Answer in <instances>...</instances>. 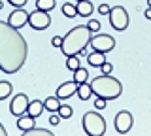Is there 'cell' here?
I'll return each instance as SVG.
<instances>
[{
  "mask_svg": "<svg viewBox=\"0 0 151 136\" xmlns=\"http://www.w3.org/2000/svg\"><path fill=\"white\" fill-rule=\"evenodd\" d=\"M51 45H53V47H60V45H63V38H60V36H53Z\"/></svg>",
  "mask_w": 151,
  "mask_h": 136,
  "instance_id": "cell-30",
  "label": "cell"
},
{
  "mask_svg": "<svg viewBox=\"0 0 151 136\" xmlns=\"http://www.w3.org/2000/svg\"><path fill=\"white\" fill-rule=\"evenodd\" d=\"M28 25H30V29H34V30H45V29H49V25H51V15H49V12H44V10H36L28 15Z\"/></svg>",
  "mask_w": 151,
  "mask_h": 136,
  "instance_id": "cell-6",
  "label": "cell"
},
{
  "mask_svg": "<svg viewBox=\"0 0 151 136\" xmlns=\"http://www.w3.org/2000/svg\"><path fill=\"white\" fill-rule=\"evenodd\" d=\"M28 57V44L19 29L0 21V68L4 74H17Z\"/></svg>",
  "mask_w": 151,
  "mask_h": 136,
  "instance_id": "cell-1",
  "label": "cell"
},
{
  "mask_svg": "<svg viewBox=\"0 0 151 136\" xmlns=\"http://www.w3.org/2000/svg\"><path fill=\"white\" fill-rule=\"evenodd\" d=\"M8 132H6V129H4V125L2 123H0V136H6Z\"/></svg>",
  "mask_w": 151,
  "mask_h": 136,
  "instance_id": "cell-32",
  "label": "cell"
},
{
  "mask_svg": "<svg viewBox=\"0 0 151 136\" xmlns=\"http://www.w3.org/2000/svg\"><path fill=\"white\" fill-rule=\"evenodd\" d=\"M108 15H110V25L117 32H123V30L129 29L130 19H129V13H127V10L123 6H113Z\"/></svg>",
  "mask_w": 151,
  "mask_h": 136,
  "instance_id": "cell-5",
  "label": "cell"
},
{
  "mask_svg": "<svg viewBox=\"0 0 151 136\" xmlns=\"http://www.w3.org/2000/svg\"><path fill=\"white\" fill-rule=\"evenodd\" d=\"M28 15L30 13L25 12L23 8H13V12L8 17V23L12 27H15V29H23L25 25H28Z\"/></svg>",
  "mask_w": 151,
  "mask_h": 136,
  "instance_id": "cell-10",
  "label": "cell"
},
{
  "mask_svg": "<svg viewBox=\"0 0 151 136\" xmlns=\"http://www.w3.org/2000/svg\"><path fill=\"white\" fill-rule=\"evenodd\" d=\"M91 47L94 51H102V53H110L115 49V38L110 34H96L91 38Z\"/></svg>",
  "mask_w": 151,
  "mask_h": 136,
  "instance_id": "cell-7",
  "label": "cell"
},
{
  "mask_svg": "<svg viewBox=\"0 0 151 136\" xmlns=\"http://www.w3.org/2000/svg\"><path fill=\"white\" fill-rule=\"evenodd\" d=\"M144 15H145V19H151V8H147V10H145Z\"/></svg>",
  "mask_w": 151,
  "mask_h": 136,
  "instance_id": "cell-33",
  "label": "cell"
},
{
  "mask_svg": "<svg viewBox=\"0 0 151 136\" xmlns=\"http://www.w3.org/2000/svg\"><path fill=\"white\" fill-rule=\"evenodd\" d=\"M23 134H27V136H51L53 132H51V130H47V129H38V127H32V129H28L27 132H23Z\"/></svg>",
  "mask_w": 151,
  "mask_h": 136,
  "instance_id": "cell-21",
  "label": "cell"
},
{
  "mask_svg": "<svg viewBox=\"0 0 151 136\" xmlns=\"http://www.w3.org/2000/svg\"><path fill=\"white\" fill-rule=\"evenodd\" d=\"M17 129L21 130V132H27L28 129H32V127H36V117H32L30 114H23V115H19L17 117Z\"/></svg>",
  "mask_w": 151,
  "mask_h": 136,
  "instance_id": "cell-12",
  "label": "cell"
},
{
  "mask_svg": "<svg viewBox=\"0 0 151 136\" xmlns=\"http://www.w3.org/2000/svg\"><path fill=\"white\" fill-rule=\"evenodd\" d=\"M63 13L66 17H76L78 15V8H76V4L66 2V4H63Z\"/></svg>",
  "mask_w": 151,
  "mask_h": 136,
  "instance_id": "cell-22",
  "label": "cell"
},
{
  "mask_svg": "<svg viewBox=\"0 0 151 136\" xmlns=\"http://www.w3.org/2000/svg\"><path fill=\"white\" fill-rule=\"evenodd\" d=\"M87 27L91 29V32H98V30H100V23H98L96 19H89Z\"/></svg>",
  "mask_w": 151,
  "mask_h": 136,
  "instance_id": "cell-25",
  "label": "cell"
},
{
  "mask_svg": "<svg viewBox=\"0 0 151 136\" xmlns=\"http://www.w3.org/2000/svg\"><path fill=\"white\" fill-rule=\"evenodd\" d=\"M60 119H63V117L57 115V112H53V115L49 117V123H51V125H59V121H60Z\"/></svg>",
  "mask_w": 151,
  "mask_h": 136,
  "instance_id": "cell-31",
  "label": "cell"
},
{
  "mask_svg": "<svg viewBox=\"0 0 151 136\" xmlns=\"http://www.w3.org/2000/svg\"><path fill=\"white\" fill-rule=\"evenodd\" d=\"M87 79H89V72L85 68H78L74 72V81L78 83V85H79V83H85Z\"/></svg>",
  "mask_w": 151,
  "mask_h": 136,
  "instance_id": "cell-20",
  "label": "cell"
},
{
  "mask_svg": "<svg viewBox=\"0 0 151 136\" xmlns=\"http://www.w3.org/2000/svg\"><path fill=\"white\" fill-rule=\"evenodd\" d=\"M28 104H30V100H28V96L25 93H17L15 96L12 98V102H9V112H12V115H23L28 112Z\"/></svg>",
  "mask_w": 151,
  "mask_h": 136,
  "instance_id": "cell-8",
  "label": "cell"
},
{
  "mask_svg": "<svg viewBox=\"0 0 151 136\" xmlns=\"http://www.w3.org/2000/svg\"><path fill=\"white\" fill-rule=\"evenodd\" d=\"M93 95V89H91V83H79L78 85V98L79 100H89Z\"/></svg>",
  "mask_w": 151,
  "mask_h": 136,
  "instance_id": "cell-15",
  "label": "cell"
},
{
  "mask_svg": "<svg viewBox=\"0 0 151 136\" xmlns=\"http://www.w3.org/2000/svg\"><path fill=\"white\" fill-rule=\"evenodd\" d=\"M76 2H79V0H76Z\"/></svg>",
  "mask_w": 151,
  "mask_h": 136,
  "instance_id": "cell-36",
  "label": "cell"
},
{
  "mask_svg": "<svg viewBox=\"0 0 151 136\" xmlns=\"http://www.w3.org/2000/svg\"><path fill=\"white\" fill-rule=\"evenodd\" d=\"M110 10H111V8L108 6V4H100V6H98V13H100V15H106V13H110Z\"/></svg>",
  "mask_w": 151,
  "mask_h": 136,
  "instance_id": "cell-28",
  "label": "cell"
},
{
  "mask_svg": "<svg viewBox=\"0 0 151 136\" xmlns=\"http://www.w3.org/2000/svg\"><path fill=\"white\" fill-rule=\"evenodd\" d=\"M0 72H2V68H0Z\"/></svg>",
  "mask_w": 151,
  "mask_h": 136,
  "instance_id": "cell-37",
  "label": "cell"
},
{
  "mask_svg": "<svg viewBox=\"0 0 151 136\" xmlns=\"http://www.w3.org/2000/svg\"><path fill=\"white\" fill-rule=\"evenodd\" d=\"M134 125V119H132V114L127 110H121L119 114L115 115V130L119 134H127Z\"/></svg>",
  "mask_w": 151,
  "mask_h": 136,
  "instance_id": "cell-9",
  "label": "cell"
},
{
  "mask_svg": "<svg viewBox=\"0 0 151 136\" xmlns=\"http://www.w3.org/2000/svg\"><path fill=\"white\" fill-rule=\"evenodd\" d=\"M44 108H45V104L42 100H32L30 104H28V114L32 117H40L42 112H44Z\"/></svg>",
  "mask_w": 151,
  "mask_h": 136,
  "instance_id": "cell-16",
  "label": "cell"
},
{
  "mask_svg": "<svg viewBox=\"0 0 151 136\" xmlns=\"http://www.w3.org/2000/svg\"><path fill=\"white\" fill-rule=\"evenodd\" d=\"M2 8H4V2H2V0H0V10H2Z\"/></svg>",
  "mask_w": 151,
  "mask_h": 136,
  "instance_id": "cell-34",
  "label": "cell"
},
{
  "mask_svg": "<svg viewBox=\"0 0 151 136\" xmlns=\"http://www.w3.org/2000/svg\"><path fill=\"white\" fill-rule=\"evenodd\" d=\"M78 95V83L76 81H66V83H60L59 87H57V93L55 96L60 98V100H66V98Z\"/></svg>",
  "mask_w": 151,
  "mask_h": 136,
  "instance_id": "cell-11",
  "label": "cell"
},
{
  "mask_svg": "<svg viewBox=\"0 0 151 136\" xmlns=\"http://www.w3.org/2000/svg\"><path fill=\"white\" fill-rule=\"evenodd\" d=\"M91 89L93 95L102 96L106 100H115L123 95V83L117 78L110 76V74H102L91 79Z\"/></svg>",
  "mask_w": 151,
  "mask_h": 136,
  "instance_id": "cell-3",
  "label": "cell"
},
{
  "mask_svg": "<svg viewBox=\"0 0 151 136\" xmlns=\"http://www.w3.org/2000/svg\"><path fill=\"white\" fill-rule=\"evenodd\" d=\"M63 119H68V117H72V114H74V110L70 108L68 104H60V108H59V112H57Z\"/></svg>",
  "mask_w": 151,
  "mask_h": 136,
  "instance_id": "cell-23",
  "label": "cell"
},
{
  "mask_svg": "<svg viewBox=\"0 0 151 136\" xmlns=\"http://www.w3.org/2000/svg\"><path fill=\"white\" fill-rule=\"evenodd\" d=\"M45 110H49V112H59V108H60V98H57V96H49V98H45Z\"/></svg>",
  "mask_w": 151,
  "mask_h": 136,
  "instance_id": "cell-17",
  "label": "cell"
},
{
  "mask_svg": "<svg viewBox=\"0 0 151 136\" xmlns=\"http://www.w3.org/2000/svg\"><path fill=\"white\" fill-rule=\"evenodd\" d=\"M87 63L91 64V66H98V68H100L102 64L106 63V53H102V51H94V49H93V53L87 55Z\"/></svg>",
  "mask_w": 151,
  "mask_h": 136,
  "instance_id": "cell-14",
  "label": "cell"
},
{
  "mask_svg": "<svg viewBox=\"0 0 151 136\" xmlns=\"http://www.w3.org/2000/svg\"><path fill=\"white\" fill-rule=\"evenodd\" d=\"M8 2L12 4L13 8H23V6H25V4L28 2V0H8Z\"/></svg>",
  "mask_w": 151,
  "mask_h": 136,
  "instance_id": "cell-27",
  "label": "cell"
},
{
  "mask_svg": "<svg viewBox=\"0 0 151 136\" xmlns=\"http://www.w3.org/2000/svg\"><path fill=\"white\" fill-rule=\"evenodd\" d=\"M13 93V87L9 81H0V100H6V98Z\"/></svg>",
  "mask_w": 151,
  "mask_h": 136,
  "instance_id": "cell-18",
  "label": "cell"
},
{
  "mask_svg": "<svg viewBox=\"0 0 151 136\" xmlns=\"http://www.w3.org/2000/svg\"><path fill=\"white\" fill-rule=\"evenodd\" d=\"M83 130H85V134H89V136L106 134V130H108L106 119H104L98 112H87V114L83 115Z\"/></svg>",
  "mask_w": 151,
  "mask_h": 136,
  "instance_id": "cell-4",
  "label": "cell"
},
{
  "mask_svg": "<svg viewBox=\"0 0 151 136\" xmlns=\"http://www.w3.org/2000/svg\"><path fill=\"white\" fill-rule=\"evenodd\" d=\"M93 32L87 25H78L74 27L72 30L63 38V45H60V51L66 59L68 57H74V55H79L81 51L91 44V38H93Z\"/></svg>",
  "mask_w": 151,
  "mask_h": 136,
  "instance_id": "cell-2",
  "label": "cell"
},
{
  "mask_svg": "<svg viewBox=\"0 0 151 136\" xmlns=\"http://www.w3.org/2000/svg\"><path fill=\"white\" fill-rule=\"evenodd\" d=\"M100 70H102V74H111V70H113V66L110 63H104L102 66H100Z\"/></svg>",
  "mask_w": 151,
  "mask_h": 136,
  "instance_id": "cell-29",
  "label": "cell"
},
{
  "mask_svg": "<svg viewBox=\"0 0 151 136\" xmlns=\"http://www.w3.org/2000/svg\"><path fill=\"white\" fill-rule=\"evenodd\" d=\"M147 6H149V8H151V0H147Z\"/></svg>",
  "mask_w": 151,
  "mask_h": 136,
  "instance_id": "cell-35",
  "label": "cell"
},
{
  "mask_svg": "<svg viewBox=\"0 0 151 136\" xmlns=\"http://www.w3.org/2000/svg\"><path fill=\"white\" fill-rule=\"evenodd\" d=\"M66 68L72 70V72H76V70L79 68V59H78V55H74V57H68V60H66Z\"/></svg>",
  "mask_w": 151,
  "mask_h": 136,
  "instance_id": "cell-24",
  "label": "cell"
},
{
  "mask_svg": "<svg viewBox=\"0 0 151 136\" xmlns=\"http://www.w3.org/2000/svg\"><path fill=\"white\" fill-rule=\"evenodd\" d=\"M76 8H78V15L81 17H91V13L94 12L91 0H79V2H76Z\"/></svg>",
  "mask_w": 151,
  "mask_h": 136,
  "instance_id": "cell-13",
  "label": "cell"
},
{
  "mask_svg": "<svg viewBox=\"0 0 151 136\" xmlns=\"http://www.w3.org/2000/svg\"><path fill=\"white\" fill-rule=\"evenodd\" d=\"M106 98H102V96H96V100H94V108H96V110H104V108H106Z\"/></svg>",
  "mask_w": 151,
  "mask_h": 136,
  "instance_id": "cell-26",
  "label": "cell"
},
{
  "mask_svg": "<svg viewBox=\"0 0 151 136\" xmlns=\"http://www.w3.org/2000/svg\"><path fill=\"white\" fill-rule=\"evenodd\" d=\"M55 4H57V0H36V8L44 12H51L55 8Z\"/></svg>",
  "mask_w": 151,
  "mask_h": 136,
  "instance_id": "cell-19",
  "label": "cell"
}]
</instances>
